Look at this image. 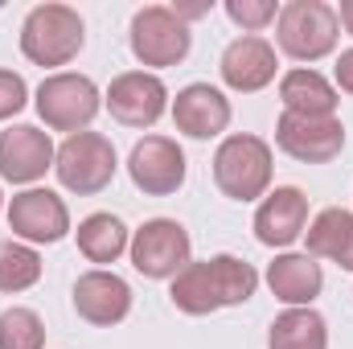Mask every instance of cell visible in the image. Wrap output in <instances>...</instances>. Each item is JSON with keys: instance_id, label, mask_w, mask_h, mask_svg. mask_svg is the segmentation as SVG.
<instances>
[{"instance_id": "9", "label": "cell", "mask_w": 353, "mask_h": 349, "mask_svg": "<svg viewBox=\"0 0 353 349\" xmlns=\"http://www.w3.org/2000/svg\"><path fill=\"white\" fill-rule=\"evenodd\" d=\"M275 144L300 165H329L345 148V128L337 115H296L283 111L275 123Z\"/></svg>"}, {"instance_id": "16", "label": "cell", "mask_w": 353, "mask_h": 349, "mask_svg": "<svg viewBox=\"0 0 353 349\" xmlns=\"http://www.w3.org/2000/svg\"><path fill=\"white\" fill-rule=\"evenodd\" d=\"M218 70H222V83H226L230 90L255 94V90H263L267 83L275 79L279 58H275V46H271V41L247 33V37H234V41L222 50Z\"/></svg>"}, {"instance_id": "12", "label": "cell", "mask_w": 353, "mask_h": 349, "mask_svg": "<svg viewBox=\"0 0 353 349\" xmlns=\"http://www.w3.org/2000/svg\"><path fill=\"white\" fill-rule=\"evenodd\" d=\"M103 99H107V111L123 128H152L165 115V107H169L165 83L157 74H148V70H128V74L111 79Z\"/></svg>"}, {"instance_id": "11", "label": "cell", "mask_w": 353, "mask_h": 349, "mask_svg": "<svg viewBox=\"0 0 353 349\" xmlns=\"http://www.w3.org/2000/svg\"><path fill=\"white\" fill-rule=\"evenodd\" d=\"M8 230L25 243H62L70 235V210L54 189H25L8 201Z\"/></svg>"}, {"instance_id": "4", "label": "cell", "mask_w": 353, "mask_h": 349, "mask_svg": "<svg viewBox=\"0 0 353 349\" xmlns=\"http://www.w3.org/2000/svg\"><path fill=\"white\" fill-rule=\"evenodd\" d=\"M214 185L230 201H255L271 185V144L259 136H226L214 152Z\"/></svg>"}, {"instance_id": "29", "label": "cell", "mask_w": 353, "mask_h": 349, "mask_svg": "<svg viewBox=\"0 0 353 349\" xmlns=\"http://www.w3.org/2000/svg\"><path fill=\"white\" fill-rule=\"evenodd\" d=\"M0 206H4V193H0Z\"/></svg>"}, {"instance_id": "2", "label": "cell", "mask_w": 353, "mask_h": 349, "mask_svg": "<svg viewBox=\"0 0 353 349\" xmlns=\"http://www.w3.org/2000/svg\"><path fill=\"white\" fill-rule=\"evenodd\" d=\"M341 21L325 0H288L275 17V41L296 62H321L337 50Z\"/></svg>"}, {"instance_id": "8", "label": "cell", "mask_w": 353, "mask_h": 349, "mask_svg": "<svg viewBox=\"0 0 353 349\" xmlns=\"http://www.w3.org/2000/svg\"><path fill=\"white\" fill-rule=\"evenodd\" d=\"M132 267L144 275V279H176L189 255H193V243H189V230L176 222V218H148L136 235H132Z\"/></svg>"}, {"instance_id": "5", "label": "cell", "mask_w": 353, "mask_h": 349, "mask_svg": "<svg viewBox=\"0 0 353 349\" xmlns=\"http://www.w3.org/2000/svg\"><path fill=\"white\" fill-rule=\"evenodd\" d=\"M115 144L103 136V132H74L62 140L58 157H54V173L58 181L79 193V197H90V193H103L115 177Z\"/></svg>"}, {"instance_id": "15", "label": "cell", "mask_w": 353, "mask_h": 349, "mask_svg": "<svg viewBox=\"0 0 353 349\" xmlns=\"http://www.w3.org/2000/svg\"><path fill=\"white\" fill-rule=\"evenodd\" d=\"M308 226V197L296 185L271 189L255 210V239L263 247H292Z\"/></svg>"}, {"instance_id": "21", "label": "cell", "mask_w": 353, "mask_h": 349, "mask_svg": "<svg viewBox=\"0 0 353 349\" xmlns=\"http://www.w3.org/2000/svg\"><path fill=\"white\" fill-rule=\"evenodd\" d=\"M267 349H329V325L316 308H288L271 321Z\"/></svg>"}, {"instance_id": "26", "label": "cell", "mask_w": 353, "mask_h": 349, "mask_svg": "<svg viewBox=\"0 0 353 349\" xmlns=\"http://www.w3.org/2000/svg\"><path fill=\"white\" fill-rule=\"evenodd\" d=\"M25 103H29L25 79L12 70H0V119H12L17 111H25Z\"/></svg>"}, {"instance_id": "13", "label": "cell", "mask_w": 353, "mask_h": 349, "mask_svg": "<svg viewBox=\"0 0 353 349\" xmlns=\"http://www.w3.org/2000/svg\"><path fill=\"white\" fill-rule=\"evenodd\" d=\"M54 140L50 132L33 128V123H17L8 132H0V177L12 185H33L41 181L46 169H54Z\"/></svg>"}, {"instance_id": "20", "label": "cell", "mask_w": 353, "mask_h": 349, "mask_svg": "<svg viewBox=\"0 0 353 349\" xmlns=\"http://www.w3.org/2000/svg\"><path fill=\"white\" fill-rule=\"evenodd\" d=\"M279 99H283V111H296V115H333L337 111V90L308 66H296L279 79Z\"/></svg>"}, {"instance_id": "25", "label": "cell", "mask_w": 353, "mask_h": 349, "mask_svg": "<svg viewBox=\"0 0 353 349\" xmlns=\"http://www.w3.org/2000/svg\"><path fill=\"white\" fill-rule=\"evenodd\" d=\"M226 17L234 25H243L247 33H259L279 17V8H275V0H226Z\"/></svg>"}, {"instance_id": "22", "label": "cell", "mask_w": 353, "mask_h": 349, "mask_svg": "<svg viewBox=\"0 0 353 349\" xmlns=\"http://www.w3.org/2000/svg\"><path fill=\"white\" fill-rule=\"evenodd\" d=\"M74 239H79V251H83L90 263H115L128 247H132L128 226H123L115 214H90V218H83L79 230H74Z\"/></svg>"}, {"instance_id": "23", "label": "cell", "mask_w": 353, "mask_h": 349, "mask_svg": "<svg viewBox=\"0 0 353 349\" xmlns=\"http://www.w3.org/2000/svg\"><path fill=\"white\" fill-rule=\"evenodd\" d=\"M41 279V255L17 239H4L0 243V292L12 296V292H25Z\"/></svg>"}, {"instance_id": "14", "label": "cell", "mask_w": 353, "mask_h": 349, "mask_svg": "<svg viewBox=\"0 0 353 349\" xmlns=\"http://www.w3.org/2000/svg\"><path fill=\"white\" fill-rule=\"evenodd\" d=\"M70 300H74V312L94 329H111V325H119L132 312L128 279H119L115 271H103V267H94V271L74 279V296Z\"/></svg>"}, {"instance_id": "19", "label": "cell", "mask_w": 353, "mask_h": 349, "mask_svg": "<svg viewBox=\"0 0 353 349\" xmlns=\"http://www.w3.org/2000/svg\"><path fill=\"white\" fill-rule=\"evenodd\" d=\"M308 251L312 259H333L341 271H353V214L341 206H329L321 210L312 222H308Z\"/></svg>"}, {"instance_id": "24", "label": "cell", "mask_w": 353, "mask_h": 349, "mask_svg": "<svg viewBox=\"0 0 353 349\" xmlns=\"http://www.w3.org/2000/svg\"><path fill=\"white\" fill-rule=\"evenodd\" d=\"M0 349H46V325L33 308H4L0 312Z\"/></svg>"}, {"instance_id": "1", "label": "cell", "mask_w": 353, "mask_h": 349, "mask_svg": "<svg viewBox=\"0 0 353 349\" xmlns=\"http://www.w3.org/2000/svg\"><path fill=\"white\" fill-rule=\"evenodd\" d=\"M259 288V271L239 255H214V259L189 263L169 288V300H173L181 312L189 317H210L218 308H234V304H247Z\"/></svg>"}, {"instance_id": "17", "label": "cell", "mask_w": 353, "mask_h": 349, "mask_svg": "<svg viewBox=\"0 0 353 349\" xmlns=\"http://www.w3.org/2000/svg\"><path fill=\"white\" fill-rule=\"evenodd\" d=\"M173 123L193 140H214L230 123V99L210 83H189L173 99Z\"/></svg>"}, {"instance_id": "7", "label": "cell", "mask_w": 353, "mask_h": 349, "mask_svg": "<svg viewBox=\"0 0 353 349\" xmlns=\"http://www.w3.org/2000/svg\"><path fill=\"white\" fill-rule=\"evenodd\" d=\"M37 115L46 119V128H54V132H87V123L99 115V107H103V94L99 87L90 83L87 74H70V70H62V74H50L41 87H37Z\"/></svg>"}, {"instance_id": "6", "label": "cell", "mask_w": 353, "mask_h": 349, "mask_svg": "<svg viewBox=\"0 0 353 349\" xmlns=\"http://www.w3.org/2000/svg\"><path fill=\"white\" fill-rule=\"evenodd\" d=\"M128 41H132V54L140 66H176L189 58V46H193V33L189 25L176 17L169 4H148L132 17V29H128Z\"/></svg>"}, {"instance_id": "10", "label": "cell", "mask_w": 353, "mask_h": 349, "mask_svg": "<svg viewBox=\"0 0 353 349\" xmlns=\"http://www.w3.org/2000/svg\"><path fill=\"white\" fill-rule=\"evenodd\" d=\"M128 177L140 193L148 197H169L185 185V152L169 136H144L132 157H128Z\"/></svg>"}, {"instance_id": "18", "label": "cell", "mask_w": 353, "mask_h": 349, "mask_svg": "<svg viewBox=\"0 0 353 349\" xmlns=\"http://www.w3.org/2000/svg\"><path fill=\"white\" fill-rule=\"evenodd\" d=\"M267 288L275 300H283L288 308H312V300L325 288V271L312 255H275L267 263Z\"/></svg>"}, {"instance_id": "27", "label": "cell", "mask_w": 353, "mask_h": 349, "mask_svg": "<svg viewBox=\"0 0 353 349\" xmlns=\"http://www.w3.org/2000/svg\"><path fill=\"white\" fill-rule=\"evenodd\" d=\"M337 87L353 94V50H341V58H337Z\"/></svg>"}, {"instance_id": "28", "label": "cell", "mask_w": 353, "mask_h": 349, "mask_svg": "<svg viewBox=\"0 0 353 349\" xmlns=\"http://www.w3.org/2000/svg\"><path fill=\"white\" fill-rule=\"evenodd\" d=\"M337 21L345 25V33L353 37V0H341V12H337Z\"/></svg>"}, {"instance_id": "3", "label": "cell", "mask_w": 353, "mask_h": 349, "mask_svg": "<svg viewBox=\"0 0 353 349\" xmlns=\"http://www.w3.org/2000/svg\"><path fill=\"white\" fill-rule=\"evenodd\" d=\"M87 41L83 17L70 4H37L21 25V54L33 66H66Z\"/></svg>"}]
</instances>
